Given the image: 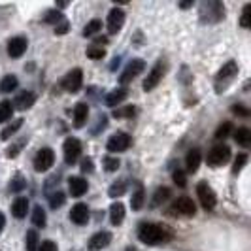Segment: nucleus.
<instances>
[{"label": "nucleus", "mask_w": 251, "mask_h": 251, "mask_svg": "<svg viewBox=\"0 0 251 251\" xmlns=\"http://www.w3.org/2000/svg\"><path fill=\"white\" fill-rule=\"evenodd\" d=\"M138 238L146 246H157L164 244L170 240V232L163 225H155V223H144L138 228Z\"/></svg>", "instance_id": "f257e3e1"}, {"label": "nucleus", "mask_w": 251, "mask_h": 251, "mask_svg": "<svg viewBox=\"0 0 251 251\" xmlns=\"http://www.w3.org/2000/svg\"><path fill=\"white\" fill-rule=\"evenodd\" d=\"M201 21L202 23H217L225 17V6L217 0H208L201 4Z\"/></svg>", "instance_id": "f03ea898"}, {"label": "nucleus", "mask_w": 251, "mask_h": 251, "mask_svg": "<svg viewBox=\"0 0 251 251\" xmlns=\"http://www.w3.org/2000/svg\"><path fill=\"white\" fill-rule=\"evenodd\" d=\"M236 75H238V64H236V61H228L226 64H223V68L215 75V91L223 93L236 79Z\"/></svg>", "instance_id": "7ed1b4c3"}, {"label": "nucleus", "mask_w": 251, "mask_h": 251, "mask_svg": "<svg viewBox=\"0 0 251 251\" xmlns=\"http://www.w3.org/2000/svg\"><path fill=\"white\" fill-rule=\"evenodd\" d=\"M197 197H199L202 208H204L206 212H212L215 206H217V195H215V191L210 187L206 181H201V183L197 185Z\"/></svg>", "instance_id": "20e7f679"}, {"label": "nucleus", "mask_w": 251, "mask_h": 251, "mask_svg": "<svg viewBox=\"0 0 251 251\" xmlns=\"http://www.w3.org/2000/svg\"><path fill=\"white\" fill-rule=\"evenodd\" d=\"M55 163V153L51 148H42L34 157V170L36 172H48Z\"/></svg>", "instance_id": "39448f33"}, {"label": "nucleus", "mask_w": 251, "mask_h": 251, "mask_svg": "<svg viewBox=\"0 0 251 251\" xmlns=\"http://www.w3.org/2000/svg\"><path fill=\"white\" fill-rule=\"evenodd\" d=\"M83 85V72H81V68H74V70H70L68 74L64 75L63 79V87L64 91H68V93H77L79 89Z\"/></svg>", "instance_id": "423d86ee"}, {"label": "nucleus", "mask_w": 251, "mask_h": 251, "mask_svg": "<svg viewBox=\"0 0 251 251\" xmlns=\"http://www.w3.org/2000/svg\"><path fill=\"white\" fill-rule=\"evenodd\" d=\"M64 163L66 164H74L79 155H81V142L77 138H66L64 140Z\"/></svg>", "instance_id": "0eeeda50"}, {"label": "nucleus", "mask_w": 251, "mask_h": 251, "mask_svg": "<svg viewBox=\"0 0 251 251\" xmlns=\"http://www.w3.org/2000/svg\"><path fill=\"white\" fill-rule=\"evenodd\" d=\"M108 151H112V153H123L130 148V136L126 134V132H115L113 136H110L108 140Z\"/></svg>", "instance_id": "6e6552de"}, {"label": "nucleus", "mask_w": 251, "mask_h": 251, "mask_svg": "<svg viewBox=\"0 0 251 251\" xmlns=\"http://www.w3.org/2000/svg\"><path fill=\"white\" fill-rule=\"evenodd\" d=\"M144 68H146V63H144L142 59H132L130 63L126 64V68L123 70V74H121V77H119V81H121L123 85H126V83L132 81L136 75L142 74Z\"/></svg>", "instance_id": "1a4fd4ad"}, {"label": "nucleus", "mask_w": 251, "mask_h": 251, "mask_svg": "<svg viewBox=\"0 0 251 251\" xmlns=\"http://www.w3.org/2000/svg\"><path fill=\"white\" fill-rule=\"evenodd\" d=\"M228 159H230V148L225 146V144L215 146V148H212V151L208 153V164H212V166H221V164H225Z\"/></svg>", "instance_id": "9d476101"}, {"label": "nucleus", "mask_w": 251, "mask_h": 251, "mask_svg": "<svg viewBox=\"0 0 251 251\" xmlns=\"http://www.w3.org/2000/svg\"><path fill=\"white\" fill-rule=\"evenodd\" d=\"M163 74H164V63L159 61V63L151 68V72L148 74V77L144 79V91H146V93H148V91H153V89L159 85V81L163 79Z\"/></svg>", "instance_id": "9b49d317"}, {"label": "nucleus", "mask_w": 251, "mask_h": 251, "mask_svg": "<svg viewBox=\"0 0 251 251\" xmlns=\"http://www.w3.org/2000/svg\"><path fill=\"white\" fill-rule=\"evenodd\" d=\"M125 25V12L121 8H112V12L108 15V30L110 34H117Z\"/></svg>", "instance_id": "f8f14e48"}, {"label": "nucleus", "mask_w": 251, "mask_h": 251, "mask_svg": "<svg viewBox=\"0 0 251 251\" xmlns=\"http://www.w3.org/2000/svg\"><path fill=\"white\" fill-rule=\"evenodd\" d=\"M110 242H112V234H110L108 230H100V232H97V234L91 236L87 248H89V251H100V250H104V248H108Z\"/></svg>", "instance_id": "ddd939ff"}, {"label": "nucleus", "mask_w": 251, "mask_h": 251, "mask_svg": "<svg viewBox=\"0 0 251 251\" xmlns=\"http://www.w3.org/2000/svg\"><path fill=\"white\" fill-rule=\"evenodd\" d=\"M172 212H177V214L181 215H195L197 214V206H195V202L193 199H189V197H179L176 202H174V206H172Z\"/></svg>", "instance_id": "4468645a"}, {"label": "nucleus", "mask_w": 251, "mask_h": 251, "mask_svg": "<svg viewBox=\"0 0 251 251\" xmlns=\"http://www.w3.org/2000/svg\"><path fill=\"white\" fill-rule=\"evenodd\" d=\"M26 46H28L26 38H23V36L12 38V40L8 42V55H10L12 59H19V57H23V53L26 51Z\"/></svg>", "instance_id": "2eb2a0df"}, {"label": "nucleus", "mask_w": 251, "mask_h": 251, "mask_svg": "<svg viewBox=\"0 0 251 251\" xmlns=\"http://www.w3.org/2000/svg\"><path fill=\"white\" fill-rule=\"evenodd\" d=\"M89 208L87 204H83V202H77L74 208H72V212H70V221H74L75 225H85L89 221Z\"/></svg>", "instance_id": "dca6fc26"}, {"label": "nucleus", "mask_w": 251, "mask_h": 251, "mask_svg": "<svg viewBox=\"0 0 251 251\" xmlns=\"http://www.w3.org/2000/svg\"><path fill=\"white\" fill-rule=\"evenodd\" d=\"M87 189H89V183H87V179H83V177L72 176L68 179V191H70L72 197H81Z\"/></svg>", "instance_id": "f3484780"}, {"label": "nucleus", "mask_w": 251, "mask_h": 251, "mask_svg": "<svg viewBox=\"0 0 251 251\" xmlns=\"http://www.w3.org/2000/svg\"><path fill=\"white\" fill-rule=\"evenodd\" d=\"M89 117V106L85 102H77L74 108V126L75 128H81V126L87 123Z\"/></svg>", "instance_id": "a211bd4d"}, {"label": "nucleus", "mask_w": 251, "mask_h": 251, "mask_svg": "<svg viewBox=\"0 0 251 251\" xmlns=\"http://www.w3.org/2000/svg\"><path fill=\"white\" fill-rule=\"evenodd\" d=\"M34 102H36V95L30 93V91H25V93L17 95V99H15L12 106H15L17 110H28V108L34 106Z\"/></svg>", "instance_id": "6ab92c4d"}, {"label": "nucleus", "mask_w": 251, "mask_h": 251, "mask_svg": "<svg viewBox=\"0 0 251 251\" xmlns=\"http://www.w3.org/2000/svg\"><path fill=\"white\" fill-rule=\"evenodd\" d=\"M123 219H125V204L115 201L110 206V221H112L113 226H117L123 223Z\"/></svg>", "instance_id": "aec40b11"}, {"label": "nucleus", "mask_w": 251, "mask_h": 251, "mask_svg": "<svg viewBox=\"0 0 251 251\" xmlns=\"http://www.w3.org/2000/svg\"><path fill=\"white\" fill-rule=\"evenodd\" d=\"M202 163V155L199 150H191L185 157V166H187V172L189 174H195L199 170V166Z\"/></svg>", "instance_id": "412c9836"}, {"label": "nucleus", "mask_w": 251, "mask_h": 251, "mask_svg": "<svg viewBox=\"0 0 251 251\" xmlns=\"http://www.w3.org/2000/svg\"><path fill=\"white\" fill-rule=\"evenodd\" d=\"M26 212H28V199H26V197H17L12 204L13 217L23 219V217H26Z\"/></svg>", "instance_id": "4be33fe9"}, {"label": "nucleus", "mask_w": 251, "mask_h": 251, "mask_svg": "<svg viewBox=\"0 0 251 251\" xmlns=\"http://www.w3.org/2000/svg\"><path fill=\"white\" fill-rule=\"evenodd\" d=\"M126 97H128L126 89H115V91H112V93H108V97H106V104H108L110 108H115V106H119L121 102L125 100Z\"/></svg>", "instance_id": "5701e85b"}, {"label": "nucleus", "mask_w": 251, "mask_h": 251, "mask_svg": "<svg viewBox=\"0 0 251 251\" xmlns=\"http://www.w3.org/2000/svg\"><path fill=\"white\" fill-rule=\"evenodd\" d=\"M17 85H19V81L13 74L4 75L2 81H0V93H12V91L17 89Z\"/></svg>", "instance_id": "b1692460"}, {"label": "nucleus", "mask_w": 251, "mask_h": 251, "mask_svg": "<svg viewBox=\"0 0 251 251\" xmlns=\"http://www.w3.org/2000/svg\"><path fill=\"white\" fill-rule=\"evenodd\" d=\"M234 140H236V144H238V146H242V148H250V144H251L250 128H246V126L238 128V130L234 132Z\"/></svg>", "instance_id": "393cba45"}, {"label": "nucleus", "mask_w": 251, "mask_h": 251, "mask_svg": "<svg viewBox=\"0 0 251 251\" xmlns=\"http://www.w3.org/2000/svg\"><path fill=\"white\" fill-rule=\"evenodd\" d=\"M21 126H23V119L19 117V119H15L13 123H10V125H8L6 128H4V130H2V132H0V138H2V140L12 138L13 134H15V132H17Z\"/></svg>", "instance_id": "a878e982"}, {"label": "nucleus", "mask_w": 251, "mask_h": 251, "mask_svg": "<svg viewBox=\"0 0 251 251\" xmlns=\"http://www.w3.org/2000/svg\"><path fill=\"white\" fill-rule=\"evenodd\" d=\"M32 223H34V226H40V228H44L46 223H48V215H46L42 206H36L32 210Z\"/></svg>", "instance_id": "bb28decb"}, {"label": "nucleus", "mask_w": 251, "mask_h": 251, "mask_svg": "<svg viewBox=\"0 0 251 251\" xmlns=\"http://www.w3.org/2000/svg\"><path fill=\"white\" fill-rule=\"evenodd\" d=\"M144 201H146V193H144V187L140 185L136 189V193L132 195V199H130V208L138 212V210H142V206H144Z\"/></svg>", "instance_id": "cd10ccee"}, {"label": "nucleus", "mask_w": 251, "mask_h": 251, "mask_svg": "<svg viewBox=\"0 0 251 251\" xmlns=\"http://www.w3.org/2000/svg\"><path fill=\"white\" fill-rule=\"evenodd\" d=\"M13 115V106L10 100H2L0 102V123H6L10 121Z\"/></svg>", "instance_id": "c85d7f7f"}, {"label": "nucleus", "mask_w": 251, "mask_h": 251, "mask_svg": "<svg viewBox=\"0 0 251 251\" xmlns=\"http://www.w3.org/2000/svg\"><path fill=\"white\" fill-rule=\"evenodd\" d=\"M168 197H170V189H168V187H159L157 191H155V195H153V201H151V206L155 208V206L163 204L164 201H168Z\"/></svg>", "instance_id": "c756f323"}, {"label": "nucleus", "mask_w": 251, "mask_h": 251, "mask_svg": "<svg viewBox=\"0 0 251 251\" xmlns=\"http://www.w3.org/2000/svg\"><path fill=\"white\" fill-rule=\"evenodd\" d=\"M126 193V181H117V183H113L112 187L108 189V195L112 197V199H119V197H123Z\"/></svg>", "instance_id": "7c9ffc66"}, {"label": "nucleus", "mask_w": 251, "mask_h": 251, "mask_svg": "<svg viewBox=\"0 0 251 251\" xmlns=\"http://www.w3.org/2000/svg\"><path fill=\"white\" fill-rule=\"evenodd\" d=\"M25 242H26V251H38V246H40L38 242H40V240H38L36 230H32V228H30V230L26 232Z\"/></svg>", "instance_id": "2f4dec72"}, {"label": "nucleus", "mask_w": 251, "mask_h": 251, "mask_svg": "<svg viewBox=\"0 0 251 251\" xmlns=\"http://www.w3.org/2000/svg\"><path fill=\"white\" fill-rule=\"evenodd\" d=\"M100 28H102L100 19H93V21H89L87 25L83 26V36H95Z\"/></svg>", "instance_id": "473e14b6"}, {"label": "nucleus", "mask_w": 251, "mask_h": 251, "mask_svg": "<svg viewBox=\"0 0 251 251\" xmlns=\"http://www.w3.org/2000/svg\"><path fill=\"white\" fill-rule=\"evenodd\" d=\"M64 201H66V195H64L63 191H57V193H53V195L50 197V206L53 208V210H57V208L63 206Z\"/></svg>", "instance_id": "72a5a7b5"}, {"label": "nucleus", "mask_w": 251, "mask_h": 251, "mask_svg": "<svg viewBox=\"0 0 251 251\" xmlns=\"http://www.w3.org/2000/svg\"><path fill=\"white\" fill-rule=\"evenodd\" d=\"M63 19H64L63 13L59 12V10H50V12L46 13V17H44V21H46V23H53V25L61 23Z\"/></svg>", "instance_id": "f704fd0d"}, {"label": "nucleus", "mask_w": 251, "mask_h": 251, "mask_svg": "<svg viewBox=\"0 0 251 251\" xmlns=\"http://www.w3.org/2000/svg\"><path fill=\"white\" fill-rule=\"evenodd\" d=\"M230 132H232V125L226 121V123H223V125H219V128L215 130V140H225Z\"/></svg>", "instance_id": "c9c22d12"}, {"label": "nucleus", "mask_w": 251, "mask_h": 251, "mask_svg": "<svg viewBox=\"0 0 251 251\" xmlns=\"http://www.w3.org/2000/svg\"><path fill=\"white\" fill-rule=\"evenodd\" d=\"M26 187V181L23 176H15L12 179V183H10V189H12L13 193H19V191H23Z\"/></svg>", "instance_id": "e433bc0d"}, {"label": "nucleus", "mask_w": 251, "mask_h": 251, "mask_svg": "<svg viewBox=\"0 0 251 251\" xmlns=\"http://www.w3.org/2000/svg\"><path fill=\"white\" fill-rule=\"evenodd\" d=\"M250 12H251V4H246L244 10H242V17H240V26L242 28H250Z\"/></svg>", "instance_id": "4c0bfd02"}, {"label": "nucleus", "mask_w": 251, "mask_h": 251, "mask_svg": "<svg viewBox=\"0 0 251 251\" xmlns=\"http://www.w3.org/2000/svg\"><path fill=\"white\" fill-rule=\"evenodd\" d=\"M119 159L117 157H106L104 159V168L108 170V172H117V168H119Z\"/></svg>", "instance_id": "58836bf2"}, {"label": "nucleus", "mask_w": 251, "mask_h": 251, "mask_svg": "<svg viewBox=\"0 0 251 251\" xmlns=\"http://www.w3.org/2000/svg\"><path fill=\"white\" fill-rule=\"evenodd\" d=\"M87 57H91V59H104L106 57V51L102 50V48H99V46H91L87 50Z\"/></svg>", "instance_id": "ea45409f"}, {"label": "nucleus", "mask_w": 251, "mask_h": 251, "mask_svg": "<svg viewBox=\"0 0 251 251\" xmlns=\"http://www.w3.org/2000/svg\"><path fill=\"white\" fill-rule=\"evenodd\" d=\"M248 163V155L246 153H240L238 157H236V161H234V166H232V172L234 174H238L240 170L244 168V164Z\"/></svg>", "instance_id": "a19ab883"}, {"label": "nucleus", "mask_w": 251, "mask_h": 251, "mask_svg": "<svg viewBox=\"0 0 251 251\" xmlns=\"http://www.w3.org/2000/svg\"><path fill=\"white\" fill-rule=\"evenodd\" d=\"M172 177H174V183L179 185V187H185V185H187V176H185L183 170H176V172L172 174Z\"/></svg>", "instance_id": "79ce46f5"}, {"label": "nucleus", "mask_w": 251, "mask_h": 251, "mask_svg": "<svg viewBox=\"0 0 251 251\" xmlns=\"http://www.w3.org/2000/svg\"><path fill=\"white\" fill-rule=\"evenodd\" d=\"M136 113V108L134 106H126L123 110H115L113 112V117H132Z\"/></svg>", "instance_id": "37998d69"}, {"label": "nucleus", "mask_w": 251, "mask_h": 251, "mask_svg": "<svg viewBox=\"0 0 251 251\" xmlns=\"http://www.w3.org/2000/svg\"><path fill=\"white\" fill-rule=\"evenodd\" d=\"M38 251H57V244L53 240H44L40 246H38Z\"/></svg>", "instance_id": "c03bdc74"}, {"label": "nucleus", "mask_w": 251, "mask_h": 251, "mask_svg": "<svg viewBox=\"0 0 251 251\" xmlns=\"http://www.w3.org/2000/svg\"><path fill=\"white\" fill-rule=\"evenodd\" d=\"M95 170V164H93V159L91 157H87V159H83L81 161V172L83 174H91Z\"/></svg>", "instance_id": "a18cd8bd"}, {"label": "nucleus", "mask_w": 251, "mask_h": 251, "mask_svg": "<svg viewBox=\"0 0 251 251\" xmlns=\"http://www.w3.org/2000/svg\"><path fill=\"white\" fill-rule=\"evenodd\" d=\"M68 28H70V23H68L66 19H63L61 23H57V25H55V34H66V32H68Z\"/></svg>", "instance_id": "49530a36"}, {"label": "nucleus", "mask_w": 251, "mask_h": 251, "mask_svg": "<svg viewBox=\"0 0 251 251\" xmlns=\"http://www.w3.org/2000/svg\"><path fill=\"white\" fill-rule=\"evenodd\" d=\"M232 112L236 113V115H242V117H248V115H250V112H248L242 104H234V106H232Z\"/></svg>", "instance_id": "de8ad7c7"}, {"label": "nucleus", "mask_w": 251, "mask_h": 251, "mask_svg": "<svg viewBox=\"0 0 251 251\" xmlns=\"http://www.w3.org/2000/svg\"><path fill=\"white\" fill-rule=\"evenodd\" d=\"M119 63H121V59H119V57H115V59H113V63L110 64V70H115V68L119 66Z\"/></svg>", "instance_id": "09e8293b"}, {"label": "nucleus", "mask_w": 251, "mask_h": 251, "mask_svg": "<svg viewBox=\"0 0 251 251\" xmlns=\"http://www.w3.org/2000/svg\"><path fill=\"white\" fill-rule=\"evenodd\" d=\"M4 226H6V217H4V214L0 212V232L4 230Z\"/></svg>", "instance_id": "8fccbe9b"}, {"label": "nucleus", "mask_w": 251, "mask_h": 251, "mask_svg": "<svg viewBox=\"0 0 251 251\" xmlns=\"http://www.w3.org/2000/svg\"><path fill=\"white\" fill-rule=\"evenodd\" d=\"M191 6H193V0H189V2H181V4H179V8H183V10H185V8H191Z\"/></svg>", "instance_id": "3c124183"}, {"label": "nucleus", "mask_w": 251, "mask_h": 251, "mask_svg": "<svg viewBox=\"0 0 251 251\" xmlns=\"http://www.w3.org/2000/svg\"><path fill=\"white\" fill-rule=\"evenodd\" d=\"M125 251H136V248H132V246H128V248H126Z\"/></svg>", "instance_id": "603ef678"}]
</instances>
